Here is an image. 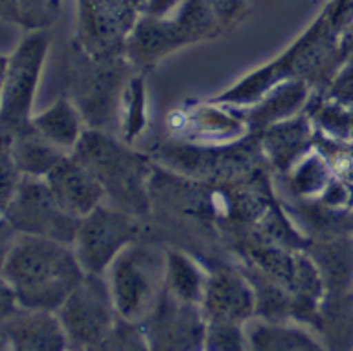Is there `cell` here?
<instances>
[{"label":"cell","mask_w":353,"mask_h":351,"mask_svg":"<svg viewBox=\"0 0 353 351\" xmlns=\"http://www.w3.org/2000/svg\"><path fill=\"white\" fill-rule=\"evenodd\" d=\"M85 274L70 243L19 236L2 277L19 308L55 313Z\"/></svg>","instance_id":"cell-1"},{"label":"cell","mask_w":353,"mask_h":351,"mask_svg":"<svg viewBox=\"0 0 353 351\" xmlns=\"http://www.w3.org/2000/svg\"><path fill=\"white\" fill-rule=\"evenodd\" d=\"M105 190L106 203L143 218L152 205V163L116 134L86 128L72 150Z\"/></svg>","instance_id":"cell-2"},{"label":"cell","mask_w":353,"mask_h":351,"mask_svg":"<svg viewBox=\"0 0 353 351\" xmlns=\"http://www.w3.org/2000/svg\"><path fill=\"white\" fill-rule=\"evenodd\" d=\"M134 72L125 55L94 57L72 41L64 53L61 72L63 94L74 101L88 128L119 136L123 92Z\"/></svg>","instance_id":"cell-3"},{"label":"cell","mask_w":353,"mask_h":351,"mask_svg":"<svg viewBox=\"0 0 353 351\" xmlns=\"http://www.w3.org/2000/svg\"><path fill=\"white\" fill-rule=\"evenodd\" d=\"M167 249L143 241L125 249L106 271V280L119 317L143 322L165 288Z\"/></svg>","instance_id":"cell-4"},{"label":"cell","mask_w":353,"mask_h":351,"mask_svg":"<svg viewBox=\"0 0 353 351\" xmlns=\"http://www.w3.org/2000/svg\"><path fill=\"white\" fill-rule=\"evenodd\" d=\"M52 46L50 30L28 32L8 55L4 83L0 92V128L17 130L33 117L43 70Z\"/></svg>","instance_id":"cell-5"},{"label":"cell","mask_w":353,"mask_h":351,"mask_svg":"<svg viewBox=\"0 0 353 351\" xmlns=\"http://www.w3.org/2000/svg\"><path fill=\"white\" fill-rule=\"evenodd\" d=\"M55 313L70 350H101L119 317L105 274L90 273Z\"/></svg>","instance_id":"cell-6"},{"label":"cell","mask_w":353,"mask_h":351,"mask_svg":"<svg viewBox=\"0 0 353 351\" xmlns=\"http://www.w3.org/2000/svg\"><path fill=\"white\" fill-rule=\"evenodd\" d=\"M139 220L141 218L106 201L81 218L72 247L83 271L90 274H106L112 262L130 243L139 240Z\"/></svg>","instance_id":"cell-7"},{"label":"cell","mask_w":353,"mask_h":351,"mask_svg":"<svg viewBox=\"0 0 353 351\" xmlns=\"http://www.w3.org/2000/svg\"><path fill=\"white\" fill-rule=\"evenodd\" d=\"M2 216L19 236L48 238L70 245L81 221L57 203L46 179L30 176H22L15 196Z\"/></svg>","instance_id":"cell-8"},{"label":"cell","mask_w":353,"mask_h":351,"mask_svg":"<svg viewBox=\"0 0 353 351\" xmlns=\"http://www.w3.org/2000/svg\"><path fill=\"white\" fill-rule=\"evenodd\" d=\"M276 61L285 79H302L313 92H322L346 57L339 44V33L321 11L315 22Z\"/></svg>","instance_id":"cell-9"},{"label":"cell","mask_w":353,"mask_h":351,"mask_svg":"<svg viewBox=\"0 0 353 351\" xmlns=\"http://www.w3.org/2000/svg\"><path fill=\"white\" fill-rule=\"evenodd\" d=\"M77 35L74 41L99 59L121 57L139 11L130 0H75Z\"/></svg>","instance_id":"cell-10"},{"label":"cell","mask_w":353,"mask_h":351,"mask_svg":"<svg viewBox=\"0 0 353 351\" xmlns=\"http://www.w3.org/2000/svg\"><path fill=\"white\" fill-rule=\"evenodd\" d=\"M141 324L148 350H203L207 320L201 305L178 300L165 288Z\"/></svg>","instance_id":"cell-11"},{"label":"cell","mask_w":353,"mask_h":351,"mask_svg":"<svg viewBox=\"0 0 353 351\" xmlns=\"http://www.w3.org/2000/svg\"><path fill=\"white\" fill-rule=\"evenodd\" d=\"M200 305L207 322L245 324L256 313L254 291L248 274L242 268L223 262L207 265V283Z\"/></svg>","instance_id":"cell-12"},{"label":"cell","mask_w":353,"mask_h":351,"mask_svg":"<svg viewBox=\"0 0 353 351\" xmlns=\"http://www.w3.org/2000/svg\"><path fill=\"white\" fill-rule=\"evenodd\" d=\"M194 44L178 17H154L139 13L125 44V57L137 72L154 68L161 59Z\"/></svg>","instance_id":"cell-13"},{"label":"cell","mask_w":353,"mask_h":351,"mask_svg":"<svg viewBox=\"0 0 353 351\" xmlns=\"http://www.w3.org/2000/svg\"><path fill=\"white\" fill-rule=\"evenodd\" d=\"M170 121H176L172 130H179L189 139H198L201 145H209V141L212 145H225L251 134L242 110L212 99L176 110L170 114Z\"/></svg>","instance_id":"cell-14"},{"label":"cell","mask_w":353,"mask_h":351,"mask_svg":"<svg viewBox=\"0 0 353 351\" xmlns=\"http://www.w3.org/2000/svg\"><path fill=\"white\" fill-rule=\"evenodd\" d=\"M44 179L57 203L79 220L106 201L97 178L72 154H66Z\"/></svg>","instance_id":"cell-15"},{"label":"cell","mask_w":353,"mask_h":351,"mask_svg":"<svg viewBox=\"0 0 353 351\" xmlns=\"http://www.w3.org/2000/svg\"><path fill=\"white\" fill-rule=\"evenodd\" d=\"M315 126L306 112L280 121L259 132V143L265 161L285 174L315 147Z\"/></svg>","instance_id":"cell-16"},{"label":"cell","mask_w":353,"mask_h":351,"mask_svg":"<svg viewBox=\"0 0 353 351\" xmlns=\"http://www.w3.org/2000/svg\"><path fill=\"white\" fill-rule=\"evenodd\" d=\"M11 350L17 351H63L70 350L68 339L57 313L53 311L19 310L2 320Z\"/></svg>","instance_id":"cell-17"},{"label":"cell","mask_w":353,"mask_h":351,"mask_svg":"<svg viewBox=\"0 0 353 351\" xmlns=\"http://www.w3.org/2000/svg\"><path fill=\"white\" fill-rule=\"evenodd\" d=\"M313 88L302 79H284L274 88H271L256 105L242 110L251 134H259L268 126L290 119L306 110Z\"/></svg>","instance_id":"cell-18"},{"label":"cell","mask_w":353,"mask_h":351,"mask_svg":"<svg viewBox=\"0 0 353 351\" xmlns=\"http://www.w3.org/2000/svg\"><path fill=\"white\" fill-rule=\"evenodd\" d=\"M248 350L254 351H293L322 350L324 344L310 325L296 320H269L253 317L245 322Z\"/></svg>","instance_id":"cell-19"},{"label":"cell","mask_w":353,"mask_h":351,"mask_svg":"<svg viewBox=\"0 0 353 351\" xmlns=\"http://www.w3.org/2000/svg\"><path fill=\"white\" fill-rule=\"evenodd\" d=\"M307 254L315 262L327 293H344L353 289V236L313 240Z\"/></svg>","instance_id":"cell-20"},{"label":"cell","mask_w":353,"mask_h":351,"mask_svg":"<svg viewBox=\"0 0 353 351\" xmlns=\"http://www.w3.org/2000/svg\"><path fill=\"white\" fill-rule=\"evenodd\" d=\"M33 128L63 152L72 154L86 132V123L79 108L68 95L61 94L52 105L32 117Z\"/></svg>","instance_id":"cell-21"},{"label":"cell","mask_w":353,"mask_h":351,"mask_svg":"<svg viewBox=\"0 0 353 351\" xmlns=\"http://www.w3.org/2000/svg\"><path fill=\"white\" fill-rule=\"evenodd\" d=\"M311 330L324 348H353V291H326Z\"/></svg>","instance_id":"cell-22"},{"label":"cell","mask_w":353,"mask_h":351,"mask_svg":"<svg viewBox=\"0 0 353 351\" xmlns=\"http://www.w3.org/2000/svg\"><path fill=\"white\" fill-rule=\"evenodd\" d=\"M11 150L22 176L46 178L66 152L33 128L32 121L11 132Z\"/></svg>","instance_id":"cell-23"},{"label":"cell","mask_w":353,"mask_h":351,"mask_svg":"<svg viewBox=\"0 0 353 351\" xmlns=\"http://www.w3.org/2000/svg\"><path fill=\"white\" fill-rule=\"evenodd\" d=\"M207 283V265L183 249L165 252V291L178 300L201 304Z\"/></svg>","instance_id":"cell-24"},{"label":"cell","mask_w":353,"mask_h":351,"mask_svg":"<svg viewBox=\"0 0 353 351\" xmlns=\"http://www.w3.org/2000/svg\"><path fill=\"white\" fill-rule=\"evenodd\" d=\"M284 74L279 66V61L273 59L268 64H262L253 72L243 75L240 81L231 84L225 92L212 97V101L221 103V105L232 106L238 110H245L249 106L256 105L260 99H264V95L269 90L274 88L276 84L284 81Z\"/></svg>","instance_id":"cell-25"},{"label":"cell","mask_w":353,"mask_h":351,"mask_svg":"<svg viewBox=\"0 0 353 351\" xmlns=\"http://www.w3.org/2000/svg\"><path fill=\"white\" fill-rule=\"evenodd\" d=\"M285 176L290 190L296 199H316L321 198L330 181L335 178V172L324 154L311 150L301 161H296Z\"/></svg>","instance_id":"cell-26"},{"label":"cell","mask_w":353,"mask_h":351,"mask_svg":"<svg viewBox=\"0 0 353 351\" xmlns=\"http://www.w3.org/2000/svg\"><path fill=\"white\" fill-rule=\"evenodd\" d=\"M145 72H134L128 79L121 99L119 114V137L123 141L134 143L145 134L148 123V97Z\"/></svg>","instance_id":"cell-27"},{"label":"cell","mask_w":353,"mask_h":351,"mask_svg":"<svg viewBox=\"0 0 353 351\" xmlns=\"http://www.w3.org/2000/svg\"><path fill=\"white\" fill-rule=\"evenodd\" d=\"M61 10V0H17V26L26 32L50 30Z\"/></svg>","instance_id":"cell-28"},{"label":"cell","mask_w":353,"mask_h":351,"mask_svg":"<svg viewBox=\"0 0 353 351\" xmlns=\"http://www.w3.org/2000/svg\"><path fill=\"white\" fill-rule=\"evenodd\" d=\"M203 350L211 351H243L248 350L245 324L234 322H216L211 320L205 324Z\"/></svg>","instance_id":"cell-29"},{"label":"cell","mask_w":353,"mask_h":351,"mask_svg":"<svg viewBox=\"0 0 353 351\" xmlns=\"http://www.w3.org/2000/svg\"><path fill=\"white\" fill-rule=\"evenodd\" d=\"M22 174L11 150V132L0 128V216L15 196Z\"/></svg>","instance_id":"cell-30"},{"label":"cell","mask_w":353,"mask_h":351,"mask_svg":"<svg viewBox=\"0 0 353 351\" xmlns=\"http://www.w3.org/2000/svg\"><path fill=\"white\" fill-rule=\"evenodd\" d=\"M101 350H148V341L141 322L117 317L110 335Z\"/></svg>","instance_id":"cell-31"},{"label":"cell","mask_w":353,"mask_h":351,"mask_svg":"<svg viewBox=\"0 0 353 351\" xmlns=\"http://www.w3.org/2000/svg\"><path fill=\"white\" fill-rule=\"evenodd\" d=\"M327 101L353 108V59H346L321 92Z\"/></svg>","instance_id":"cell-32"},{"label":"cell","mask_w":353,"mask_h":351,"mask_svg":"<svg viewBox=\"0 0 353 351\" xmlns=\"http://www.w3.org/2000/svg\"><path fill=\"white\" fill-rule=\"evenodd\" d=\"M322 11L326 13L333 30L341 35L344 28L353 21V0H330Z\"/></svg>","instance_id":"cell-33"},{"label":"cell","mask_w":353,"mask_h":351,"mask_svg":"<svg viewBox=\"0 0 353 351\" xmlns=\"http://www.w3.org/2000/svg\"><path fill=\"white\" fill-rule=\"evenodd\" d=\"M19 240V232L10 225V221L6 220L4 216H0V277L4 273V268L10 254Z\"/></svg>","instance_id":"cell-34"},{"label":"cell","mask_w":353,"mask_h":351,"mask_svg":"<svg viewBox=\"0 0 353 351\" xmlns=\"http://www.w3.org/2000/svg\"><path fill=\"white\" fill-rule=\"evenodd\" d=\"M19 310L21 308H19L13 289L10 288V283L6 282L4 277H0V322L10 319L11 314L17 313Z\"/></svg>","instance_id":"cell-35"},{"label":"cell","mask_w":353,"mask_h":351,"mask_svg":"<svg viewBox=\"0 0 353 351\" xmlns=\"http://www.w3.org/2000/svg\"><path fill=\"white\" fill-rule=\"evenodd\" d=\"M183 0H145L141 13L154 17H169L174 13L176 8H179Z\"/></svg>","instance_id":"cell-36"},{"label":"cell","mask_w":353,"mask_h":351,"mask_svg":"<svg viewBox=\"0 0 353 351\" xmlns=\"http://www.w3.org/2000/svg\"><path fill=\"white\" fill-rule=\"evenodd\" d=\"M339 44H341V50H343L344 57L353 59V21L350 22L348 26L343 30V33L339 35Z\"/></svg>","instance_id":"cell-37"},{"label":"cell","mask_w":353,"mask_h":351,"mask_svg":"<svg viewBox=\"0 0 353 351\" xmlns=\"http://www.w3.org/2000/svg\"><path fill=\"white\" fill-rule=\"evenodd\" d=\"M0 19L17 24V0H0Z\"/></svg>","instance_id":"cell-38"},{"label":"cell","mask_w":353,"mask_h":351,"mask_svg":"<svg viewBox=\"0 0 353 351\" xmlns=\"http://www.w3.org/2000/svg\"><path fill=\"white\" fill-rule=\"evenodd\" d=\"M8 350H11L10 341H8V335H6L4 324L0 322V351H8Z\"/></svg>","instance_id":"cell-39"},{"label":"cell","mask_w":353,"mask_h":351,"mask_svg":"<svg viewBox=\"0 0 353 351\" xmlns=\"http://www.w3.org/2000/svg\"><path fill=\"white\" fill-rule=\"evenodd\" d=\"M6 64H8V55H0V92H2V83H4Z\"/></svg>","instance_id":"cell-40"},{"label":"cell","mask_w":353,"mask_h":351,"mask_svg":"<svg viewBox=\"0 0 353 351\" xmlns=\"http://www.w3.org/2000/svg\"><path fill=\"white\" fill-rule=\"evenodd\" d=\"M130 2H132V4H134V8H136V10L139 11V13H141V10H143V4H145V0H130Z\"/></svg>","instance_id":"cell-41"},{"label":"cell","mask_w":353,"mask_h":351,"mask_svg":"<svg viewBox=\"0 0 353 351\" xmlns=\"http://www.w3.org/2000/svg\"><path fill=\"white\" fill-rule=\"evenodd\" d=\"M352 291H353V289H352Z\"/></svg>","instance_id":"cell-42"}]
</instances>
